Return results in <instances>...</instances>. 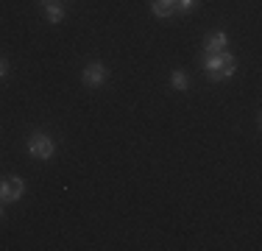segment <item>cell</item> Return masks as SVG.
<instances>
[{
	"mask_svg": "<svg viewBox=\"0 0 262 251\" xmlns=\"http://www.w3.org/2000/svg\"><path fill=\"white\" fill-rule=\"evenodd\" d=\"M226 42H229V36L223 34V31H215V34H209V36H207V45H204V56L223 53V50H226Z\"/></svg>",
	"mask_w": 262,
	"mask_h": 251,
	"instance_id": "cell-5",
	"label": "cell"
},
{
	"mask_svg": "<svg viewBox=\"0 0 262 251\" xmlns=\"http://www.w3.org/2000/svg\"><path fill=\"white\" fill-rule=\"evenodd\" d=\"M84 84L86 87H101L103 81H106V67L101 65V61H92V65H86L84 67Z\"/></svg>",
	"mask_w": 262,
	"mask_h": 251,
	"instance_id": "cell-4",
	"label": "cell"
},
{
	"mask_svg": "<svg viewBox=\"0 0 262 251\" xmlns=\"http://www.w3.org/2000/svg\"><path fill=\"white\" fill-rule=\"evenodd\" d=\"M28 151H31V156H34V159H51L56 145H53V140L48 134L36 131V134H31V140H28Z\"/></svg>",
	"mask_w": 262,
	"mask_h": 251,
	"instance_id": "cell-2",
	"label": "cell"
},
{
	"mask_svg": "<svg viewBox=\"0 0 262 251\" xmlns=\"http://www.w3.org/2000/svg\"><path fill=\"white\" fill-rule=\"evenodd\" d=\"M176 6H179V11H190L198 6V0H176Z\"/></svg>",
	"mask_w": 262,
	"mask_h": 251,
	"instance_id": "cell-9",
	"label": "cell"
},
{
	"mask_svg": "<svg viewBox=\"0 0 262 251\" xmlns=\"http://www.w3.org/2000/svg\"><path fill=\"white\" fill-rule=\"evenodd\" d=\"M204 70H207L209 81H223L234 73V56L232 53H212V56H204Z\"/></svg>",
	"mask_w": 262,
	"mask_h": 251,
	"instance_id": "cell-1",
	"label": "cell"
},
{
	"mask_svg": "<svg viewBox=\"0 0 262 251\" xmlns=\"http://www.w3.org/2000/svg\"><path fill=\"white\" fill-rule=\"evenodd\" d=\"M45 17H48V23H59L61 17H64V3H61V0L45 3Z\"/></svg>",
	"mask_w": 262,
	"mask_h": 251,
	"instance_id": "cell-7",
	"label": "cell"
},
{
	"mask_svg": "<svg viewBox=\"0 0 262 251\" xmlns=\"http://www.w3.org/2000/svg\"><path fill=\"white\" fill-rule=\"evenodd\" d=\"M45 3H51V0H45Z\"/></svg>",
	"mask_w": 262,
	"mask_h": 251,
	"instance_id": "cell-12",
	"label": "cell"
},
{
	"mask_svg": "<svg viewBox=\"0 0 262 251\" xmlns=\"http://www.w3.org/2000/svg\"><path fill=\"white\" fill-rule=\"evenodd\" d=\"M9 73V65H6V59H0V75H6Z\"/></svg>",
	"mask_w": 262,
	"mask_h": 251,
	"instance_id": "cell-10",
	"label": "cell"
},
{
	"mask_svg": "<svg viewBox=\"0 0 262 251\" xmlns=\"http://www.w3.org/2000/svg\"><path fill=\"white\" fill-rule=\"evenodd\" d=\"M151 11L157 17H173L179 11V6H176V0H154L151 3Z\"/></svg>",
	"mask_w": 262,
	"mask_h": 251,
	"instance_id": "cell-6",
	"label": "cell"
},
{
	"mask_svg": "<svg viewBox=\"0 0 262 251\" xmlns=\"http://www.w3.org/2000/svg\"><path fill=\"white\" fill-rule=\"evenodd\" d=\"M26 193V184H23V179H17V176H9V179L0 181V204H11V201H17Z\"/></svg>",
	"mask_w": 262,
	"mask_h": 251,
	"instance_id": "cell-3",
	"label": "cell"
},
{
	"mask_svg": "<svg viewBox=\"0 0 262 251\" xmlns=\"http://www.w3.org/2000/svg\"><path fill=\"white\" fill-rule=\"evenodd\" d=\"M0 221H3V204H0Z\"/></svg>",
	"mask_w": 262,
	"mask_h": 251,
	"instance_id": "cell-11",
	"label": "cell"
},
{
	"mask_svg": "<svg viewBox=\"0 0 262 251\" xmlns=\"http://www.w3.org/2000/svg\"><path fill=\"white\" fill-rule=\"evenodd\" d=\"M170 81H173V87H176L179 92H187V87H190V78H187V73H182V70L173 73Z\"/></svg>",
	"mask_w": 262,
	"mask_h": 251,
	"instance_id": "cell-8",
	"label": "cell"
}]
</instances>
